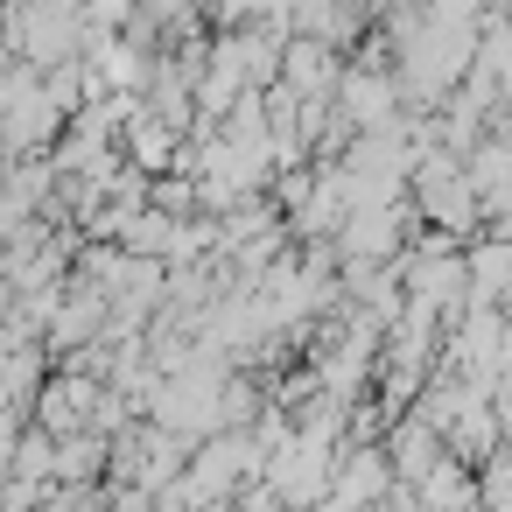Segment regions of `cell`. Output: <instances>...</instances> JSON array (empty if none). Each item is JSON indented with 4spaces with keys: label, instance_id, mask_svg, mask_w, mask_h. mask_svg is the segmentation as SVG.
<instances>
[{
    "label": "cell",
    "instance_id": "obj_1",
    "mask_svg": "<svg viewBox=\"0 0 512 512\" xmlns=\"http://www.w3.org/2000/svg\"><path fill=\"white\" fill-rule=\"evenodd\" d=\"M92 407H99V386H92L85 372H64V379H50V393H43V421H50V428H78Z\"/></svg>",
    "mask_w": 512,
    "mask_h": 512
}]
</instances>
